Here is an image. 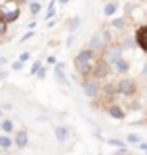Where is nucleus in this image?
Listing matches in <instances>:
<instances>
[{
    "instance_id": "obj_1",
    "label": "nucleus",
    "mask_w": 147,
    "mask_h": 155,
    "mask_svg": "<svg viewBox=\"0 0 147 155\" xmlns=\"http://www.w3.org/2000/svg\"><path fill=\"white\" fill-rule=\"evenodd\" d=\"M118 91L121 95H126V97H130V95L135 93V83L132 81V79H121L118 84Z\"/></svg>"
},
{
    "instance_id": "obj_2",
    "label": "nucleus",
    "mask_w": 147,
    "mask_h": 155,
    "mask_svg": "<svg viewBox=\"0 0 147 155\" xmlns=\"http://www.w3.org/2000/svg\"><path fill=\"white\" fill-rule=\"evenodd\" d=\"M135 43L138 45L144 52H147V28H140L138 31H137Z\"/></svg>"
},
{
    "instance_id": "obj_3",
    "label": "nucleus",
    "mask_w": 147,
    "mask_h": 155,
    "mask_svg": "<svg viewBox=\"0 0 147 155\" xmlns=\"http://www.w3.org/2000/svg\"><path fill=\"white\" fill-rule=\"evenodd\" d=\"M92 55H94L92 50H81L78 55H76V64H78V66H81V64H88L90 59H92Z\"/></svg>"
},
{
    "instance_id": "obj_4",
    "label": "nucleus",
    "mask_w": 147,
    "mask_h": 155,
    "mask_svg": "<svg viewBox=\"0 0 147 155\" xmlns=\"http://www.w3.org/2000/svg\"><path fill=\"white\" fill-rule=\"evenodd\" d=\"M121 54H123V50L119 48V47H113V48L108 52V61L111 62V64L118 62L119 59H121Z\"/></svg>"
},
{
    "instance_id": "obj_5",
    "label": "nucleus",
    "mask_w": 147,
    "mask_h": 155,
    "mask_svg": "<svg viewBox=\"0 0 147 155\" xmlns=\"http://www.w3.org/2000/svg\"><path fill=\"white\" fill-rule=\"evenodd\" d=\"M97 93H99V84H97L95 81L85 83V95L87 97H95Z\"/></svg>"
},
{
    "instance_id": "obj_6",
    "label": "nucleus",
    "mask_w": 147,
    "mask_h": 155,
    "mask_svg": "<svg viewBox=\"0 0 147 155\" xmlns=\"http://www.w3.org/2000/svg\"><path fill=\"white\" fill-rule=\"evenodd\" d=\"M17 17H19V9H17V7H14V9H11V11L4 12V19H5V22L16 21Z\"/></svg>"
},
{
    "instance_id": "obj_7",
    "label": "nucleus",
    "mask_w": 147,
    "mask_h": 155,
    "mask_svg": "<svg viewBox=\"0 0 147 155\" xmlns=\"http://www.w3.org/2000/svg\"><path fill=\"white\" fill-rule=\"evenodd\" d=\"M108 112H109V116L116 117V119H123V117H125V112L121 110V107H119V105H111L108 109Z\"/></svg>"
},
{
    "instance_id": "obj_8",
    "label": "nucleus",
    "mask_w": 147,
    "mask_h": 155,
    "mask_svg": "<svg viewBox=\"0 0 147 155\" xmlns=\"http://www.w3.org/2000/svg\"><path fill=\"white\" fill-rule=\"evenodd\" d=\"M102 47H104V45H102L101 36L95 35V36L90 40V50H92V52H99V50H102Z\"/></svg>"
},
{
    "instance_id": "obj_9",
    "label": "nucleus",
    "mask_w": 147,
    "mask_h": 155,
    "mask_svg": "<svg viewBox=\"0 0 147 155\" xmlns=\"http://www.w3.org/2000/svg\"><path fill=\"white\" fill-rule=\"evenodd\" d=\"M56 138L59 140V141H64V140L68 138V129L62 126H57L56 127Z\"/></svg>"
},
{
    "instance_id": "obj_10",
    "label": "nucleus",
    "mask_w": 147,
    "mask_h": 155,
    "mask_svg": "<svg viewBox=\"0 0 147 155\" xmlns=\"http://www.w3.org/2000/svg\"><path fill=\"white\" fill-rule=\"evenodd\" d=\"M16 143L19 147H26V143H28V134L24 133V131H19L16 136Z\"/></svg>"
},
{
    "instance_id": "obj_11",
    "label": "nucleus",
    "mask_w": 147,
    "mask_h": 155,
    "mask_svg": "<svg viewBox=\"0 0 147 155\" xmlns=\"http://www.w3.org/2000/svg\"><path fill=\"white\" fill-rule=\"evenodd\" d=\"M116 9H118V7H116V4H114V2H108V4H106V5H104V16H113L114 12H116Z\"/></svg>"
},
{
    "instance_id": "obj_12",
    "label": "nucleus",
    "mask_w": 147,
    "mask_h": 155,
    "mask_svg": "<svg viewBox=\"0 0 147 155\" xmlns=\"http://www.w3.org/2000/svg\"><path fill=\"white\" fill-rule=\"evenodd\" d=\"M56 78H57V81H59L61 84H68V79H66V76H64V72H62V67L61 66L56 67Z\"/></svg>"
},
{
    "instance_id": "obj_13",
    "label": "nucleus",
    "mask_w": 147,
    "mask_h": 155,
    "mask_svg": "<svg viewBox=\"0 0 147 155\" xmlns=\"http://www.w3.org/2000/svg\"><path fill=\"white\" fill-rule=\"evenodd\" d=\"M116 64V69H118L119 72H125V71H128V62L123 61V59H119L118 62H114Z\"/></svg>"
},
{
    "instance_id": "obj_14",
    "label": "nucleus",
    "mask_w": 147,
    "mask_h": 155,
    "mask_svg": "<svg viewBox=\"0 0 147 155\" xmlns=\"http://www.w3.org/2000/svg\"><path fill=\"white\" fill-rule=\"evenodd\" d=\"M80 22H81V19H80V17H73V19L69 21V31L78 29V28H80Z\"/></svg>"
},
{
    "instance_id": "obj_15",
    "label": "nucleus",
    "mask_w": 147,
    "mask_h": 155,
    "mask_svg": "<svg viewBox=\"0 0 147 155\" xmlns=\"http://www.w3.org/2000/svg\"><path fill=\"white\" fill-rule=\"evenodd\" d=\"M111 24H113L114 28H123L126 22H125L123 17H118V19H113V21H111Z\"/></svg>"
},
{
    "instance_id": "obj_16",
    "label": "nucleus",
    "mask_w": 147,
    "mask_h": 155,
    "mask_svg": "<svg viewBox=\"0 0 147 155\" xmlns=\"http://www.w3.org/2000/svg\"><path fill=\"white\" fill-rule=\"evenodd\" d=\"M0 147H2V148H9V147H11V140L7 138V136H2V138H0Z\"/></svg>"
},
{
    "instance_id": "obj_17",
    "label": "nucleus",
    "mask_w": 147,
    "mask_h": 155,
    "mask_svg": "<svg viewBox=\"0 0 147 155\" xmlns=\"http://www.w3.org/2000/svg\"><path fill=\"white\" fill-rule=\"evenodd\" d=\"M54 5H56V2H50V5H49V12H47L45 19H50V17L56 14V9H54Z\"/></svg>"
},
{
    "instance_id": "obj_18",
    "label": "nucleus",
    "mask_w": 147,
    "mask_h": 155,
    "mask_svg": "<svg viewBox=\"0 0 147 155\" xmlns=\"http://www.w3.org/2000/svg\"><path fill=\"white\" fill-rule=\"evenodd\" d=\"M80 72H83V74H88L90 72V64H81V66H78Z\"/></svg>"
},
{
    "instance_id": "obj_19",
    "label": "nucleus",
    "mask_w": 147,
    "mask_h": 155,
    "mask_svg": "<svg viewBox=\"0 0 147 155\" xmlns=\"http://www.w3.org/2000/svg\"><path fill=\"white\" fill-rule=\"evenodd\" d=\"M128 141H130V143H138V141H140V138H138V134H128Z\"/></svg>"
},
{
    "instance_id": "obj_20",
    "label": "nucleus",
    "mask_w": 147,
    "mask_h": 155,
    "mask_svg": "<svg viewBox=\"0 0 147 155\" xmlns=\"http://www.w3.org/2000/svg\"><path fill=\"white\" fill-rule=\"evenodd\" d=\"M123 45H125V47H133V45H135V40L128 36V38H125V40H123Z\"/></svg>"
},
{
    "instance_id": "obj_21",
    "label": "nucleus",
    "mask_w": 147,
    "mask_h": 155,
    "mask_svg": "<svg viewBox=\"0 0 147 155\" xmlns=\"http://www.w3.org/2000/svg\"><path fill=\"white\" fill-rule=\"evenodd\" d=\"M109 143L114 145V147H119V148H125V143L123 141H119V140H109Z\"/></svg>"
},
{
    "instance_id": "obj_22",
    "label": "nucleus",
    "mask_w": 147,
    "mask_h": 155,
    "mask_svg": "<svg viewBox=\"0 0 147 155\" xmlns=\"http://www.w3.org/2000/svg\"><path fill=\"white\" fill-rule=\"evenodd\" d=\"M2 127H4L5 131H11V129H12V122L11 121H4V122H2Z\"/></svg>"
},
{
    "instance_id": "obj_23",
    "label": "nucleus",
    "mask_w": 147,
    "mask_h": 155,
    "mask_svg": "<svg viewBox=\"0 0 147 155\" xmlns=\"http://www.w3.org/2000/svg\"><path fill=\"white\" fill-rule=\"evenodd\" d=\"M38 11H40V4L33 2V4H31V12H33V14H38Z\"/></svg>"
},
{
    "instance_id": "obj_24",
    "label": "nucleus",
    "mask_w": 147,
    "mask_h": 155,
    "mask_svg": "<svg viewBox=\"0 0 147 155\" xmlns=\"http://www.w3.org/2000/svg\"><path fill=\"white\" fill-rule=\"evenodd\" d=\"M40 66H42L40 62H35V64H33V67H31V74H35V72H38V71H40Z\"/></svg>"
},
{
    "instance_id": "obj_25",
    "label": "nucleus",
    "mask_w": 147,
    "mask_h": 155,
    "mask_svg": "<svg viewBox=\"0 0 147 155\" xmlns=\"http://www.w3.org/2000/svg\"><path fill=\"white\" fill-rule=\"evenodd\" d=\"M12 67H14L16 71H19V69L23 67V64H21V61H19V62H14V64H12Z\"/></svg>"
},
{
    "instance_id": "obj_26",
    "label": "nucleus",
    "mask_w": 147,
    "mask_h": 155,
    "mask_svg": "<svg viewBox=\"0 0 147 155\" xmlns=\"http://www.w3.org/2000/svg\"><path fill=\"white\" fill-rule=\"evenodd\" d=\"M5 28H7V26H5V22H4V21H0V35H2L4 31H5Z\"/></svg>"
},
{
    "instance_id": "obj_27",
    "label": "nucleus",
    "mask_w": 147,
    "mask_h": 155,
    "mask_svg": "<svg viewBox=\"0 0 147 155\" xmlns=\"http://www.w3.org/2000/svg\"><path fill=\"white\" fill-rule=\"evenodd\" d=\"M73 41H74V36H69V38H68V47H71Z\"/></svg>"
},
{
    "instance_id": "obj_28",
    "label": "nucleus",
    "mask_w": 147,
    "mask_h": 155,
    "mask_svg": "<svg viewBox=\"0 0 147 155\" xmlns=\"http://www.w3.org/2000/svg\"><path fill=\"white\" fill-rule=\"evenodd\" d=\"M31 36H33V33H28L26 36H24V38H21V41H26V40H28V38H31Z\"/></svg>"
},
{
    "instance_id": "obj_29",
    "label": "nucleus",
    "mask_w": 147,
    "mask_h": 155,
    "mask_svg": "<svg viewBox=\"0 0 147 155\" xmlns=\"http://www.w3.org/2000/svg\"><path fill=\"white\" fill-rule=\"evenodd\" d=\"M28 57H29V54H23V55H21V62H23V61H28Z\"/></svg>"
},
{
    "instance_id": "obj_30",
    "label": "nucleus",
    "mask_w": 147,
    "mask_h": 155,
    "mask_svg": "<svg viewBox=\"0 0 147 155\" xmlns=\"http://www.w3.org/2000/svg\"><path fill=\"white\" fill-rule=\"evenodd\" d=\"M138 148H140V150H144V152H145V150H147V143H140V147H138Z\"/></svg>"
},
{
    "instance_id": "obj_31",
    "label": "nucleus",
    "mask_w": 147,
    "mask_h": 155,
    "mask_svg": "<svg viewBox=\"0 0 147 155\" xmlns=\"http://www.w3.org/2000/svg\"><path fill=\"white\" fill-rule=\"evenodd\" d=\"M142 74H144V76H147V62H145V66H144V71H142Z\"/></svg>"
},
{
    "instance_id": "obj_32",
    "label": "nucleus",
    "mask_w": 147,
    "mask_h": 155,
    "mask_svg": "<svg viewBox=\"0 0 147 155\" xmlns=\"http://www.w3.org/2000/svg\"><path fill=\"white\" fill-rule=\"evenodd\" d=\"M38 76L43 78V76H45V71H43V69H42V71H38Z\"/></svg>"
},
{
    "instance_id": "obj_33",
    "label": "nucleus",
    "mask_w": 147,
    "mask_h": 155,
    "mask_svg": "<svg viewBox=\"0 0 147 155\" xmlns=\"http://www.w3.org/2000/svg\"><path fill=\"white\" fill-rule=\"evenodd\" d=\"M7 62V59H4V57H0V66H2V64H5Z\"/></svg>"
},
{
    "instance_id": "obj_34",
    "label": "nucleus",
    "mask_w": 147,
    "mask_h": 155,
    "mask_svg": "<svg viewBox=\"0 0 147 155\" xmlns=\"http://www.w3.org/2000/svg\"><path fill=\"white\" fill-rule=\"evenodd\" d=\"M59 2H61V4H68L69 0H59Z\"/></svg>"
},
{
    "instance_id": "obj_35",
    "label": "nucleus",
    "mask_w": 147,
    "mask_h": 155,
    "mask_svg": "<svg viewBox=\"0 0 147 155\" xmlns=\"http://www.w3.org/2000/svg\"><path fill=\"white\" fill-rule=\"evenodd\" d=\"M145 152H147V150H145Z\"/></svg>"
}]
</instances>
